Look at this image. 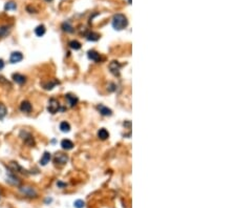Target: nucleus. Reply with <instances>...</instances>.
<instances>
[{
	"label": "nucleus",
	"mask_w": 236,
	"mask_h": 208,
	"mask_svg": "<svg viewBox=\"0 0 236 208\" xmlns=\"http://www.w3.org/2000/svg\"><path fill=\"white\" fill-rule=\"evenodd\" d=\"M98 109H99V112H100L101 115H103V116H111V113H112L111 109H109V108L102 105V104L98 105Z\"/></svg>",
	"instance_id": "obj_9"
},
{
	"label": "nucleus",
	"mask_w": 236,
	"mask_h": 208,
	"mask_svg": "<svg viewBox=\"0 0 236 208\" xmlns=\"http://www.w3.org/2000/svg\"><path fill=\"white\" fill-rule=\"evenodd\" d=\"M55 163L56 164H60V165H64L66 162H67V160H68V158H67V156L66 155H64V153H61V152H59V153H57V155L55 156Z\"/></svg>",
	"instance_id": "obj_3"
},
{
	"label": "nucleus",
	"mask_w": 236,
	"mask_h": 208,
	"mask_svg": "<svg viewBox=\"0 0 236 208\" xmlns=\"http://www.w3.org/2000/svg\"><path fill=\"white\" fill-rule=\"evenodd\" d=\"M17 9V5H16V3L13 1L6 2L5 5H4V9H5V11H12V9L14 11V9Z\"/></svg>",
	"instance_id": "obj_20"
},
{
	"label": "nucleus",
	"mask_w": 236,
	"mask_h": 208,
	"mask_svg": "<svg viewBox=\"0 0 236 208\" xmlns=\"http://www.w3.org/2000/svg\"><path fill=\"white\" fill-rule=\"evenodd\" d=\"M120 68H121V64L117 61H112L109 64V70L114 76H118L120 74Z\"/></svg>",
	"instance_id": "obj_4"
},
{
	"label": "nucleus",
	"mask_w": 236,
	"mask_h": 208,
	"mask_svg": "<svg viewBox=\"0 0 236 208\" xmlns=\"http://www.w3.org/2000/svg\"><path fill=\"white\" fill-rule=\"evenodd\" d=\"M65 99H66V101H67L68 105H69L70 107L75 106L76 104H77V102H78V98H77V97H75V96H72V95H66Z\"/></svg>",
	"instance_id": "obj_11"
},
{
	"label": "nucleus",
	"mask_w": 236,
	"mask_h": 208,
	"mask_svg": "<svg viewBox=\"0 0 236 208\" xmlns=\"http://www.w3.org/2000/svg\"><path fill=\"white\" fill-rule=\"evenodd\" d=\"M46 1H51V0H46Z\"/></svg>",
	"instance_id": "obj_28"
},
{
	"label": "nucleus",
	"mask_w": 236,
	"mask_h": 208,
	"mask_svg": "<svg viewBox=\"0 0 236 208\" xmlns=\"http://www.w3.org/2000/svg\"><path fill=\"white\" fill-rule=\"evenodd\" d=\"M8 113V109H6L5 105L3 103H0V120H2Z\"/></svg>",
	"instance_id": "obj_19"
},
{
	"label": "nucleus",
	"mask_w": 236,
	"mask_h": 208,
	"mask_svg": "<svg viewBox=\"0 0 236 208\" xmlns=\"http://www.w3.org/2000/svg\"><path fill=\"white\" fill-rule=\"evenodd\" d=\"M60 109V104H59L58 101L56 99L51 98L48 102V106H47V110H48L51 113H56L58 110Z\"/></svg>",
	"instance_id": "obj_2"
},
{
	"label": "nucleus",
	"mask_w": 236,
	"mask_h": 208,
	"mask_svg": "<svg viewBox=\"0 0 236 208\" xmlns=\"http://www.w3.org/2000/svg\"><path fill=\"white\" fill-rule=\"evenodd\" d=\"M21 191H22L25 195H27V197H30V198L36 197L37 195V192L35 191V189L33 187H22L21 188Z\"/></svg>",
	"instance_id": "obj_8"
},
{
	"label": "nucleus",
	"mask_w": 236,
	"mask_h": 208,
	"mask_svg": "<svg viewBox=\"0 0 236 208\" xmlns=\"http://www.w3.org/2000/svg\"><path fill=\"white\" fill-rule=\"evenodd\" d=\"M62 28H63V30H65V32H67V33H72V30H72V25H70L68 22H64V23H63V24H62Z\"/></svg>",
	"instance_id": "obj_24"
},
{
	"label": "nucleus",
	"mask_w": 236,
	"mask_h": 208,
	"mask_svg": "<svg viewBox=\"0 0 236 208\" xmlns=\"http://www.w3.org/2000/svg\"><path fill=\"white\" fill-rule=\"evenodd\" d=\"M13 80L17 84H20V85L23 84V83H25V81H26L25 77L23 75H21V74H14L13 75Z\"/></svg>",
	"instance_id": "obj_10"
},
{
	"label": "nucleus",
	"mask_w": 236,
	"mask_h": 208,
	"mask_svg": "<svg viewBox=\"0 0 236 208\" xmlns=\"http://www.w3.org/2000/svg\"><path fill=\"white\" fill-rule=\"evenodd\" d=\"M127 24H128V20H127V18L123 14H117V15L113 16L112 27L114 30H124L127 27Z\"/></svg>",
	"instance_id": "obj_1"
},
{
	"label": "nucleus",
	"mask_w": 236,
	"mask_h": 208,
	"mask_svg": "<svg viewBox=\"0 0 236 208\" xmlns=\"http://www.w3.org/2000/svg\"><path fill=\"white\" fill-rule=\"evenodd\" d=\"M6 181H8L9 183H11L12 185H15V186L20 185V180H19L15 174H9L8 180H6Z\"/></svg>",
	"instance_id": "obj_12"
},
{
	"label": "nucleus",
	"mask_w": 236,
	"mask_h": 208,
	"mask_svg": "<svg viewBox=\"0 0 236 208\" xmlns=\"http://www.w3.org/2000/svg\"><path fill=\"white\" fill-rule=\"evenodd\" d=\"M61 146H62L63 149L70 150V149H72V147H74V143H72L70 140L65 139V140H63L62 142H61Z\"/></svg>",
	"instance_id": "obj_13"
},
{
	"label": "nucleus",
	"mask_w": 236,
	"mask_h": 208,
	"mask_svg": "<svg viewBox=\"0 0 236 208\" xmlns=\"http://www.w3.org/2000/svg\"><path fill=\"white\" fill-rule=\"evenodd\" d=\"M32 104L28 101H22L20 104V110L22 113H30L32 112Z\"/></svg>",
	"instance_id": "obj_7"
},
{
	"label": "nucleus",
	"mask_w": 236,
	"mask_h": 208,
	"mask_svg": "<svg viewBox=\"0 0 236 208\" xmlns=\"http://www.w3.org/2000/svg\"><path fill=\"white\" fill-rule=\"evenodd\" d=\"M85 206V203H84V201H82V200H77L75 202V207L76 208H83Z\"/></svg>",
	"instance_id": "obj_25"
},
{
	"label": "nucleus",
	"mask_w": 236,
	"mask_h": 208,
	"mask_svg": "<svg viewBox=\"0 0 236 208\" xmlns=\"http://www.w3.org/2000/svg\"><path fill=\"white\" fill-rule=\"evenodd\" d=\"M3 67H4V62L2 59H0V70H2Z\"/></svg>",
	"instance_id": "obj_27"
},
{
	"label": "nucleus",
	"mask_w": 236,
	"mask_h": 208,
	"mask_svg": "<svg viewBox=\"0 0 236 208\" xmlns=\"http://www.w3.org/2000/svg\"><path fill=\"white\" fill-rule=\"evenodd\" d=\"M60 129H61V131H63V132H68L70 131V125L68 124L67 122H61V124H60Z\"/></svg>",
	"instance_id": "obj_22"
},
{
	"label": "nucleus",
	"mask_w": 236,
	"mask_h": 208,
	"mask_svg": "<svg viewBox=\"0 0 236 208\" xmlns=\"http://www.w3.org/2000/svg\"><path fill=\"white\" fill-rule=\"evenodd\" d=\"M9 32H11V28H9V27H6V25H2V27H0V38L5 37L6 35L9 34Z\"/></svg>",
	"instance_id": "obj_18"
},
{
	"label": "nucleus",
	"mask_w": 236,
	"mask_h": 208,
	"mask_svg": "<svg viewBox=\"0 0 236 208\" xmlns=\"http://www.w3.org/2000/svg\"><path fill=\"white\" fill-rule=\"evenodd\" d=\"M98 137L101 139V140H106V139L109 137V132L106 131L105 128H101L100 131H98Z\"/></svg>",
	"instance_id": "obj_16"
},
{
	"label": "nucleus",
	"mask_w": 236,
	"mask_h": 208,
	"mask_svg": "<svg viewBox=\"0 0 236 208\" xmlns=\"http://www.w3.org/2000/svg\"><path fill=\"white\" fill-rule=\"evenodd\" d=\"M51 153L47 152V151H45V152L43 153V156H42L41 160H40V164L41 165H46L47 163H49V161H51Z\"/></svg>",
	"instance_id": "obj_15"
},
{
	"label": "nucleus",
	"mask_w": 236,
	"mask_h": 208,
	"mask_svg": "<svg viewBox=\"0 0 236 208\" xmlns=\"http://www.w3.org/2000/svg\"><path fill=\"white\" fill-rule=\"evenodd\" d=\"M22 134H24V137H23V141H24V143H26L27 145H30V146H34L35 145V141H34V138H33V136L30 134V132H26V131H22L21 132Z\"/></svg>",
	"instance_id": "obj_6"
},
{
	"label": "nucleus",
	"mask_w": 236,
	"mask_h": 208,
	"mask_svg": "<svg viewBox=\"0 0 236 208\" xmlns=\"http://www.w3.org/2000/svg\"><path fill=\"white\" fill-rule=\"evenodd\" d=\"M35 34L37 35L38 37H42L44 34H45V27L44 25H39L35 28Z\"/></svg>",
	"instance_id": "obj_17"
},
{
	"label": "nucleus",
	"mask_w": 236,
	"mask_h": 208,
	"mask_svg": "<svg viewBox=\"0 0 236 208\" xmlns=\"http://www.w3.org/2000/svg\"><path fill=\"white\" fill-rule=\"evenodd\" d=\"M69 46H70V48L77 51V49L81 48V43H80L79 41H77V40H72V41L69 42Z\"/></svg>",
	"instance_id": "obj_23"
},
{
	"label": "nucleus",
	"mask_w": 236,
	"mask_h": 208,
	"mask_svg": "<svg viewBox=\"0 0 236 208\" xmlns=\"http://www.w3.org/2000/svg\"><path fill=\"white\" fill-rule=\"evenodd\" d=\"M99 35L97 34V33H88V34L86 35V38H87V40H89V41H97V40L99 39Z\"/></svg>",
	"instance_id": "obj_21"
},
{
	"label": "nucleus",
	"mask_w": 236,
	"mask_h": 208,
	"mask_svg": "<svg viewBox=\"0 0 236 208\" xmlns=\"http://www.w3.org/2000/svg\"><path fill=\"white\" fill-rule=\"evenodd\" d=\"M88 58L90 59V60L94 61V62H99V61H100V59H101V57H100V54H98L97 52L89 51L88 52Z\"/></svg>",
	"instance_id": "obj_14"
},
{
	"label": "nucleus",
	"mask_w": 236,
	"mask_h": 208,
	"mask_svg": "<svg viewBox=\"0 0 236 208\" xmlns=\"http://www.w3.org/2000/svg\"><path fill=\"white\" fill-rule=\"evenodd\" d=\"M58 83H59L58 81H53L51 83H47V84L44 85V88H45V89H51L54 86H55V85H57Z\"/></svg>",
	"instance_id": "obj_26"
},
{
	"label": "nucleus",
	"mask_w": 236,
	"mask_h": 208,
	"mask_svg": "<svg viewBox=\"0 0 236 208\" xmlns=\"http://www.w3.org/2000/svg\"><path fill=\"white\" fill-rule=\"evenodd\" d=\"M22 59H23V55L20 53V52H14V53L11 54L9 61H11V63H18V62H20Z\"/></svg>",
	"instance_id": "obj_5"
}]
</instances>
